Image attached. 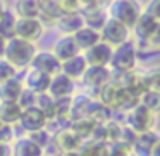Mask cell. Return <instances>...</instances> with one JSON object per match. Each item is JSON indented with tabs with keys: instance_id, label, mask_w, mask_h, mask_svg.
Returning a JSON list of instances; mask_svg holds the SVG:
<instances>
[{
	"instance_id": "1",
	"label": "cell",
	"mask_w": 160,
	"mask_h": 156,
	"mask_svg": "<svg viewBox=\"0 0 160 156\" xmlns=\"http://www.w3.org/2000/svg\"><path fill=\"white\" fill-rule=\"evenodd\" d=\"M98 101L102 105H105L108 110H112L114 113L115 111L126 113L128 110H131L132 106H136L139 103L138 100L129 96L128 91L124 89V86L121 84V81L117 79H112L110 83H107L98 91Z\"/></svg>"
},
{
	"instance_id": "2",
	"label": "cell",
	"mask_w": 160,
	"mask_h": 156,
	"mask_svg": "<svg viewBox=\"0 0 160 156\" xmlns=\"http://www.w3.org/2000/svg\"><path fill=\"white\" fill-rule=\"evenodd\" d=\"M108 69L112 72V77L117 81L121 77H124L126 74L138 69V46H136V43L132 40L117 46V48H114Z\"/></svg>"
},
{
	"instance_id": "3",
	"label": "cell",
	"mask_w": 160,
	"mask_h": 156,
	"mask_svg": "<svg viewBox=\"0 0 160 156\" xmlns=\"http://www.w3.org/2000/svg\"><path fill=\"white\" fill-rule=\"evenodd\" d=\"M35 55H36V48H35L33 43L24 41V40L18 38V36H14V38L5 41L4 59L7 60L12 67H16L18 70L26 69V67L31 65Z\"/></svg>"
},
{
	"instance_id": "4",
	"label": "cell",
	"mask_w": 160,
	"mask_h": 156,
	"mask_svg": "<svg viewBox=\"0 0 160 156\" xmlns=\"http://www.w3.org/2000/svg\"><path fill=\"white\" fill-rule=\"evenodd\" d=\"M108 17L115 19V21L122 22L126 28L132 29L134 24L139 21V17L143 16V12L146 11L145 4L136 2V0H115L112 4H108L107 7Z\"/></svg>"
},
{
	"instance_id": "5",
	"label": "cell",
	"mask_w": 160,
	"mask_h": 156,
	"mask_svg": "<svg viewBox=\"0 0 160 156\" xmlns=\"http://www.w3.org/2000/svg\"><path fill=\"white\" fill-rule=\"evenodd\" d=\"M155 124H157V117L152 115L139 103L124 113V127H128L129 130L134 132L136 135L153 130V129H155Z\"/></svg>"
},
{
	"instance_id": "6",
	"label": "cell",
	"mask_w": 160,
	"mask_h": 156,
	"mask_svg": "<svg viewBox=\"0 0 160 156\" xmlns=\"http://www.w3.org/2000/svg\"><path fill=\"white\" fill-rule=\"evenodd\" d=\"M100 36H102V41L107 43L112 48H117V46H121L132 40L131 29L126 28L122 22L115 21L112 17H108V21L105 22L103 29L100 31Z\"/></svg>"
},
{
	"instance_id": "7",
	"label": "cell",
	"mask_w": 160,
	"mask_h": 156,
	"mask_svg": "<svg viewBox=\"0 0 160 156\" xmlns=\"http://www.w3.org/2000/svg\"><path fill=\"white\" fill-rule=\"evenodd\" d=\"M83 139L78 137V134L71 127L59 129L55 134L52 135V144L59 153H78L79 148L83 146Z\"/></svg>"
},
{
	"instance_id": "8",
	"label": "cell",
	"mask_w": 160,
	"mask_h": 156,
	"mask_svg": "<svg viewBox=\"0 0 160 156\" xmlns=\"http://www.w3.org/2000/svg\"><path fill=\"white\" fill-rule=\"evenodd\" d=\"M157 26H158V21H155V19L152 17V16L148 14V12H143V16L139 17V21L134 24V28L131 29V35L134 36V40L132 41L136 43V46H146L150 41V38H152L153 35H155L157 31Z\"/></svg>"
},
{
	"instance_id": "9",
	"label": "cell",
	"mask_w": 160,
	"mask_h": 156,
	"mask_svg": "<svg viewBox=\"0 0 160 156\" xmlns=\"http://www.w3.org/2000/svg\"><path fill=\"white\" fill-rule=\"evenodd\" d=\"M43 29H45V26L40 19L18 17V22H16V36L24 40V41L33 43V45L43 36Z\"/></svg>"
},
{
	"instance_id": "10",
	"label": "cell",
	"mask_w": 160,
	"mask_h": 156,
	"mask_svg": "<svg viewBox=\"0 0 160 156\" xmlns=\"http://www.w3.org/2000/svg\"><path fill=\"white\" fill-rule=\"evenodd\" d=\"M121 84L124 86V89L128 91L129 96H132L134 100L139 101V98L148 91V84H146V77L145 72L141 69H136L132 72L126 74L124 77H121Z\"/></svg>"
},
{
	"instance_id": "11",
	"label": "cell",
	"mask_w": 160,
	"mask_h": 156,
	"mask_svg": "<svg viewBox=\"0 0 160 156\" xmlns=\"http://www.w3.org/2000/svg\"><path fill=\"white\" fill-rule=\"evenodd\" d=\"M47 124H48V120H47V117L43 115V111L38 106H31V108L22 110L21 118H19L21 129L24 132H28V134H33V132L47 129Z\"/></svg>"
},
{
	"instance_id": "12",
	"label": "cell",
	"mask_w": 160,
	"mask_h": 156,
	"mask_svg": "<svg viewBox=\"0 0 160 156\" xmlns=\"http://www.w3.org/2000/svg\"><path fill=\"white\" fill-rule=\"evenodd\" d=\"M112 79H114V77H112V72H110L108 67H88L84 76H83L84 86H86L88 89L97 91V94H98V91H100L107 83H110Z\"/></svg>"
},
{
	"instance_id": "13",
	"label": "cell",
	"mask_w": 160,
	"mask_h": 156,
	"mask_svg": "<svg viewBox=\"0 0 160 156\" xmlns=\"http://www.w3.org/2000/svg\"><path fill=\"white\" fill-rule=\"evenodd\" d=\"M112 53H114V48L108 46L107 43L100 41V43H97L93 48L84 52L83 57L88 62V67H108Z\"/></svg>"
},
{
	"instance_id": "14",
	"label": "cell",
	"mask_w": 160,
	"mask_h": 156,
	"mask_svg": "<svg viewBox=\"0 0 160 156\" xmlns=\"http://www.w3.org/2000/svg\"><path fill=\"white\" fill-rule=\"evenodd\" d=\"M60 67H62V64L55 59L52 52H36L35 59L31 62V69H36L50 77L60 74Z\"/></svg>"
},
{
	"instance_id": "15",
	"label": "cell",
	"mask_w": 160,
	"mask_h": 156,
	"mask_svg": "<svg viewBox=\"0 0 160 156\" xmlns=\"http://www.w3.org/2000/svg\"><path fill=\"white\" fill-rule=\"evenodd\" d=\"M74 87H76V83L71 81L69 77H66L64 74H57V76L52 77L50 81V86L47 93L53 98V100H66V98H72Z\"/></svg>"
},
{
	"instance_id": "16",
	"label": "cell",
	"mask_w": 160,
	"mask_h": 156,
	"mask_svg": "<svg viewBox=\"0 0 160 156\" xmlns=\"http://www.w3.org/2000/svg\"><path fill=\"white\" fill-rule=\"evenodd\" d=\"M53 55H55V59L59 60L60 64L67 62V60L74 59V57L81 55V50L78 48L76 41H74L72 36H60L59 40H57L55 46H53Z\"/></svg>"
},
{
	"instance_id": "17",
	"label": "cell",
	"mask_w": 160,
	"mask_h": 156,
	"mask_svg": "<svg viewBox=\"0 0 160 156\" xmlns=\"http://www.w3.org/2000/svg\"><path fill=\"white\" fill-rule=\"evenodd\" d=\"M160 141V132L158 130H150L145 134H138L132 142V149H134L136 156H150L152 149L157 146V142Z\"/></svg>"
},
{
	"instance_id": "18",
	"label": "cell",
	"mask_w": 160,
	"mask_h": 156,
	"mask_svg": "<svg viewBox=\"0 0 160 156\" xmlns=\"http://www.w3.org/2000/svg\"><path fill=\"white\" fill-rule=\"evenodd\" d=\"M50 81H52L50 76H47V74L40 72V70H36V69H29L22 84L26 86V89L33 91L35 94H43V93L48 91Z\"/></svg>"
},
{
	"instance_id": "19",
	"label": "cell",
	"mask_w": 160,
	"mask_h": 156,
	"mask_svg": "<svg viewBox=\"0 0 160 156\" xmlns=\"http://www.w3.org/2000/svg\"><path fill=\"white\" fill-rule=\"evenodd\" d=\"M86 69H88V62L84 60L83 53H81V55H78V57H74V59L64 62L62 67H60V74H64L66 77H69L71 81L76 83L78 79H83Z\"/></svg>"
},
{
	"instance_id": "20",
	"label": "cell",
	"mask_w": 160,
	"mask_h": 156,
	"mask_svg": "<svg viewBox=\"0 0 160 156\" xmlns=\"http://www.w3.org/2000/svg\"><path fill=\"white\" fill-rule=\"evenodd\" d=\"M60 35L64 36H74L79 29L84 28V19L81 14H67L60 16V19L55 22Z\"/></svg>"
},
{
	"instance_id": "21",
	"label": "cell",
	"mask_w": 160,
	"mask_h": 156,
	"mask_svg": "<svg viewBox=\"0 0 160 156\" xmlns=\"http://www.w3.org/2000/svg\"><path fill=\"white\" fill-rule=\"evenodd\" d=\"M72 38H74V41H76L78 48L81 50V53L88 52V50L93 48L97 43L102 41L100 33H98V31H93V29L86 28V26H84L83 29H79V31H78L76 35L72 36Z\"/></svg>"
},
{
	"instance_id": "22",
	"label": "cell",
	"mask_w": 160,
	"mask_h": 156,
	"mask_svg": "<svg viewBox=\"0 0 160 156\" xmlns=\"http://www.w3.org/2000/svg\"><path fill=\"white\" fill-rule=\"evenodd\" d=\"M22 89H24V84L19 79H12L0 84V103H18Z\"/></svg>"
},
{
	"instance_id": "23",
	"label": "cell",
	"mask_w": 160,
	"mask_h": 156,
	"mask_svg": "<svg viewBox=\"0 0 160 156\" xmlns=\"http://www.w3.org/2000/svg\"><path fill=\"white\" fill-rule=\"evenodd\" d=\"M16 22H18V16L12 9L4 7V12L0 16V36L7 41V40L16 36Z\"/></svg>"
},
{
	"instance_id": "24",
	"label": "cell",
	"mask_w": 160,
	"mask_h": 156,
	"mask_svg": "<svg viewBox=\"0 0 160 156\" xmlns=\"http://www.w3.org/2000/svg\"><path fill=\"white\" fill-rule=\"evenodd\" d=\"M97 127H98L97 122H95L93 118H88V117L79 118V120H74L72 124H71V129H72V130L78 134V137H81L83 141H91Z\"/></svg>"
},
{
	"instance_id": "25",
	"label": "cell",
	"mask_w": 160,
	"mask_h": 156,
	"mask_svg": "<svg viewBox=\"0 0 160 156\" xmlns=\"http://www.w3.org/2000/svg\"><path fill=\"white\" fill-rule=\"evenodd\" d=\"M12 156H43V149L29 137H21L12 148Z\"/></svg>"
},
{
	"instance_id": "26",
	"label": "cell",
	"mask_w": 160,
	"mask_h": 156,
	"mask_svg": "<svg viewBox=\"0 0 160 156\" xmlns=\"http://www.w3.org/2000/svg\"><path fill=\"white\" fill-rule=\"evenodd\" d=\"M22 108L18 103H0V124L5 125H14L19 124Z\"/></svg>"
},
{
	"instance_id": "27",
	"label": "cell",
	"mask_w": 160,
	"mask_h": 156,
	"mask_svg": "<svg viewBox=\"0 0 160 156\" xmlns=\"http://www.w3.org/2000/svg\"><path fill=\"white\" fill-rule=\"evenodd\" d=\"M16 16L21 19H38L40 17V2L38 0H21L16 4Z\"/></svg>"
},
{
	"instance_id": "28",
	"label": "cell",
	"mask_w": 160,
	"mask_h": 156,
	"mask_svg": "<svg viewBox=\"0 0 160 156\" xmlns=\"http://www.w3.org/2000/svg\"><path fill=\"white\" fill-rule=\"evenodd\" d=\"M83 19H84V26H86V28H90V29H93V31L100 33L102 29H103L105 22L108 21V11H107V7L100 9V11L84 14Z\"/></svg>"
},
{
	"instance_id": "29",
	"label": "cell",
	"mask_w": 160,
	"mask_h": 156,
	"mask_svg": "<svg viewBox=\"0 0 160 156\" xmlns=\"http://www.w3.org/2000/svg\"><path fill=\"white\" fill-rule=\"evenodd\" d=\"M78 156H108V144L98 141H84Z\"/></svg>"
},
{
	"instance_id": "30",
	"label": "cell",
	"mask_w": 160,
	"mask_h": 156,
	"mask_svg": "<svg viewBox=\"0 0 160 156\" xmlns=\"http://www.w3.org/2000/svg\"><path fill=\"white\" fill-rule=\"evenodd\" d=\"M60 16H62V12L59 9V2H52V0L40 2V17H38L40 21L45 17L50 22H57L60 19Z\"/></svg>"
},
{
	"instance_id": "31",
	"label": "cell",
	"mask_w": 160,
	"mask_h": 156,
	"mask_svg": "<svg viewBox=\"0 0 160 156\" xmlns=\"http://www.w3.org/2000/svg\"><path fill=\"white\" fill-rule=\"evenodd\" d=\"M139 105H143L152 115L158 117L160 115V93L148 89L141 98H139Z\"/></svg>"
},
{
	"instance_id": "32",
	"label": "cell",
	"mask_w": 160,
	"mask_h": 156,
	"mask_svg": "<svg viewBox=\"0 0 160 156\" xmlns=\"http://www.w3.org/2000/svg\"><path fill=\"white\" fill-rule=\"evenodd\" d=\"M143 72H145V77H146L148 89L160 93V64L152 65L148 69H143Z\"/></svg>"
},
{
	"instance_id": "33",
	"label": "cell",
	"mask_w": 160,
	"mask_h": 156,
	"mask_svg": "<svg viewBox=\"0 0 160 156\" xmlns=\"http://www.w3.org/2000/svg\"><path fill=\"white\" fill-rule=\"evenodd\" d=\"M18 72L19 70L16 67H12L4 57H0V84L12 81V79H18Z\"/></svg>"
},
{
	"instance_id": "34",
	"label": "cell",
	"mask_w": 160,
	"mask_h": 156,
	"mask_svg": "<svg viewBox=\"0 0 160 156\" xmlns=\"http://www.w3.org/2000/svg\"><path fill=\"white\" fill-rule=\"evenodd\" d=\"M29 139H31L33 142H35L36 146H40V148L45 151V148H48L50 144H52V135H50L48 129H43V130H38V132H33V134L28 135Z\"/></svg>"
},
{
	"instance_id": "35",
	"label": "cell",
	"mask_w": 160,
	"mask_h": 156,
	"mask_svg": "<svg viewBox=\"0 0 160 156\" xmlns=\"http://www.w3.org/2000/svg\"><path fill=\"white\" fill-rule=\"evenodd\" d=\"M108 156H136L131 144L126 142H115L108 146Z\"/></svg>"
},
{
	"instance_id": "36",
	"label": "cell",
	"mask_w": 160,
	"mask_h": 156,
	"mask_svg": "<svg viewBox=\"0 0 160 156\" xmlns=\"http://www.w3.org/2000/svg\"><path fill=\"white\" fill-rule=\"evenodd\" d=\"M59 9H60V12H62V16L79 14L81 12V2L79 0H60Z\"/></svg>"
},
{
	"instance_id": "37",
	"label": "cell",
	"mask_w": 160,
	"mask_h": 156,
	"mask_svg": "<svg viewBox=\"0 0 160 156\" xmlns=\"http://www.w3.org/2000/svg\"><path fill=\"white\" fill-rule=\"evenodd\" d=\"M36 96L38 94H35L33 91H29V89H22V93H21V96H19V100H18V105L22 108V110H26V108H31V106H36Z\"/></svg>"
},
{
	"instance_id": "38",
	"label": "cell",
	"mask_w": 160,
	"mask_h": 156,
	"mask_svg": "<svg viewBox=\"0 0 160 156\" xmlns=\"http://www.w3.org/2000/svg\"><path fill=\"white\" fill-rule=\"evenodd\" d=\"M14 139V129L11 125L0 124V144H11Z\"/></svg>"
},
{
	"instance_id": "39",
	"label": "cell",
	"mask_w": 160,
	"mask_h": 156,
	"mask_svg": "<svg viewBox=\"0 0 160 156\" xmlns=\"http://www.w3.org/2000/svg\"><path fill=\"white\" fill-rule=\"evenodd\" d=\"M146 12H148L150 16H152L155 21L160 22V0H155V2H150L148 5H146Z\"/></svg>"
},
{
	"instance_id": "40",
	"label": "cell",
	"mask_w": 160,
	"mask_h": 156,
	"mask_svg": "<svg viewBox=\"0 0 160 156\" xmlns=\"http://www.w3.org/2000/svg\"><path fill=\"white\" fill-rule=\"evenodd\" d=\"M146 48H150V50H160V22H158V26H157L155 35L150 38V41H148V45H146Z\"/></svg>"
},
{
	"instance_id": "41",
	"label": "cell",
	"mask_w": 160,
	"mask_h": 156,
	"mask_svg": "<svg viewBox=\"0 0 160 156\" xmlns=\"http://www.w3.org/2000/svg\"><path fill=\"white\" fill-rule=\"evenodd\" d=\"M0 156H12L11 144H0Z\"/></svg>"
},
{
	"instance_id": "42",
	"label": "cell",
	"mask_w": 160,
	"mask_h": 156,
	"mask_svg": "<svg viewBox=\"0 0 160 156\" xmlns=\"http://www.w3.org/2000/svg\"><path fill=\"white\" fill-rule=\"evenodd\" d=\"M150 156H160V141L157 142V146L152 149V153H150Z\"/></svg>"
},
{
	"instance_id": "43",
	"label": "cell",
	"mask_w": 160,
	"mask_h": 156,
	"mask_svg": "<svg viewBox=\"0 0 160 156\" xmlns=\"http://www.w3.org/2000/svg\"><path fill=\"white\" fill-rule=\"evenodd\" d=\"M4 50H5V40L0 36V57L4 55Z\"/></svg>"
},
{
	"instance_id": "44",
	"label": "cell",
	"mask_w": 160,
	"mask_h": 156,
	"mask_svg": "<svg viewBox=\"0 0 160 156\" xmlns=\"http://www.w3.org/2000/svg\"><path fill=\"white\" fill-rule=\"evenodd\" d=\"M52 156H78V153H55Z\"/></svg>"
},
{
	"instance_id": "45",
	"label": "cell",
	"mask_w": 160,
	"mask_h": 156,
	"mask_svg": "<svg viewBox=\"0 0 160 156\" xmlns=\"http://www.w3.org/2000/svg\"><path fill=\"white\" fill-rule=\"evenodd\" d=\"M2 12H4V7H2V2H0V16H2Z\"/></svg>"
}]
</instances>
